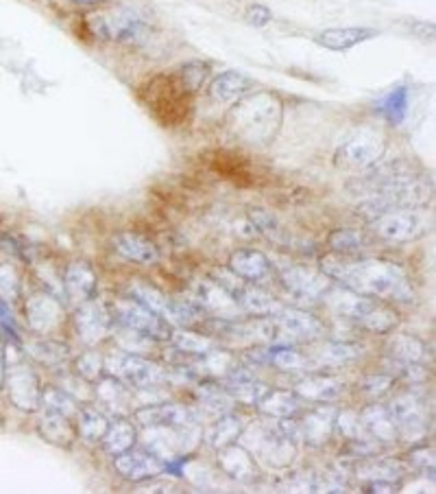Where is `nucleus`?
<instances>
[{
	"label": "nucleus",
	"mask_w": 436,
	"mask_h": 494,
	"mask_svg": "<svg viewBox=\"0 0 436 494\" xmlns=\"http://www.w3.org/2000/svg\"><path fill=\"white\" fill-rule=\"evenodd\" d=\"M321 271L347 289L378 300L411 302L414 297L411 276L392 260L356 258L332 252L321 258Z\"/></svg>",
	"instance_id": "f257e3e1"
},
{
	"label": "nucleus",
	"mask_w": 436,
	"mask_h": 494,
	"mask_svg": "<svg viewBox=\"0 0 436 494\" xmlns=\"http://www.w3.org/2000/svg\"><path fill=\"white\" fill-rule=\"evenodd\" d=\"M283 106L272 92H253L227 114V127L243 143L269 145L282 129Z\"/></svg>",
	"instance_id": "f03ea898"
},
{
	"label": "nucleus",
	"mask_w": 436,
	"mask_h": 494,
	"mask_svg": "<svg viewBox=\"0 0 436 494\" xmlns=\"http://www.w3.org/2000/svg\"><path fill=\"white\" fill-rule=\"evenodd\" d=\"M240 438H243V447L262 464L283 470L292 464L297 455L294 439L299 438V427L292 418H272V422H255L247 431L240 433Z\"/></svg>",
	"instance_id": "7ed1b4c3"
},
{
	"label": "nucleus",
	"mask_w": 436,
	"mask_h": 494,
	"mask_svg": "<svg viewBox=\"0 0 436 494\" xmlns=\"http://www.w3.org/2000/svg\"><path fill=\"white\" fill-rule=\"evenodd\" d=\"M432 180H430L425 173H419L412 180L397 184V187L389 188V191L373 195V197L362 199L358 204L356 215L362 217L364 221L375 219V217L392 213V210H403V208H425L432 199Z\"/></svg>",
	"instance_id": "20e7f679"
},
{
	"label": "nucleus",
	"mask_w": 436,
	"mask_h": 494,
	"mask_svg": "<svg viewBox=\"0 0 436 494\" xmlns=\"http://www.w3.org/2000/svg\"><path fill=\"white\" fill-rule=\"evenodd\" d=\"M87 26L98 40L116 42V45L140 46L149 37V25L131 7H116L112 12L87 15Z\"/></svg>",
	"instance_id": "39448f33"
},
{
	"label": "nucleus",
	"mask_w": 436,
	"mask_h": 494,
	"mask_svg": "<svg viewBox=\"0 0 436 494\" xmlns=\"http://www.w3.org/2000/svg\"><path fill=\"white\" fill-rule=\"evenodd\" d=\"M146 103L164 125H183L193 110V95L183 88L177 75H168L146 86Z\"/></svg>",
	"instance_id": "423d86ee"
},
{
	"label": "nucleus",
	"mask_w": 436,
	"mask_h": 494,
	"mask_svg": "<svg viewBox=\"0 0 436 494\" xmlns=\"http://www.w3.org/2000/svg\"><path fill=\"white\" fill-rule=\"evenodd\" d=\"M369 230L378 241L384 243H412L430 232V219L423 208H403L384 213L369 221Z\"/></svg>",
	"instance_id": "0eeeda50"
},
{
	"label": "nucleus",
	"mask_w": 436,
	"mask_h": 494,
	"mask_svg": "<svg viewBox=\"0 0 436 494\" xmlns=\"http://www.w3.org/2000/svg\"><path fill=\"white\" fill-rule=\"evenodd\" d=\"M419 171L414 169L408 160L403 157H397V160L391 162H375L373 166L364 169L362 176L353 177V180L347 182V191L353 195V197L369 199L373 195H380L389 188L397 187V184H403L412 177H417Z\"/></svg>",
	"instance_id": "6e6552de"
},
{
	"label": "nucleus",
	"mask_w": 436,
	"mask_h": 494,
	"mask_svg": "<svg viewBox=\"0 0 436 494\" xmlns=\"http://www.w3.org/2000/svg\"><path fill=\"white\" fill-rule=\"evenodd\" d=\"M386 151L384 134L373 127L356 129L336 149V165L347 171H364L382 160Z\"/></svg>",
	"instance_id": "1a4fd4ad"
},
{
	"label": "nucleus",
	"mask_w": 436,
	"mask_h": 494,
	"mask_svg": "<svg viewBox=\"0 0 436 494\" xmlns=\"http://www.w3.org/2000/svg\"><path fill=\"white\" fill-rule=\"evenodd\" d=\"M109 313H112L114 324L140 330V333L149 335V338L155 341L171 339L173 326L168 324L162 315L151 311L149 307L134 300V297H120V300H114L112 307H109Z\"/></svg>",
	"instance_id": "9d476101"
},
{
	"label": "nucleus",
	"mask_w": 436,
	"mask_h": 494,
	"mask_svg": "<svg viewBox=\"0 0 436 494\" xmlns=\"http://www.w3.org/2000/svg\"><path fill=\"white\" fill-rule=\"evenodd\" d=\"M5 388L11 405L18 407L20 411L33 414L42 409V385L37 374L26 363L14 361L5 368Z\"/></svg>",
	"instance_id": "9b49d317"
},
{
	"label": "nucleus",
	"mask_w": 436,
	"mask_h": 494,
	"mask_svg": "<svg viewBox=\"0 0 436 494\" xmlns=\"http://www.w3.org/2000/svg\"><path fill=\"white\" fill-rule=\"evenodd\" d=\"M386 407H389L391 416L395 418L400 438L408 439V442H419L425 436V431H428V409H425L421 396L414 392L400 394Z\"/></svg>",
	"instance_id": "f8f14e48"
},
{
	"label": "nucleus",
	"mask_w": 436,
	"mask_h": 494,
	"mask_svg": "<svg viewBox=\"0 0 436 494\" xmlns=\"http://www.w3.org/2000/svg\"><path fill=\"white\" fill-rule=\"evenodd\" d=\"M203 315L216 319H236L243 315V308L238 307V302L233 300V296L227 289H223L221 285L214 280H199L194 282L193 296L188 297Z\"/></svg>",
	"instance_id": "ddd939ff"
},
{
	"label": "nucleus",
	"mask_w": 436,
	"mask_h": 494,
	"mask_svg": "<svg viewBox=\"0 0 436 494\" xmlns=\"http://www.w3.org/2000/svg\"><path fill=\"white\" fill-rule=\"evenodd\" d=\"M114 466H116L118 475L127 481H146L155 479V477L171 472L168 461H164L160 455H155L149 449H129L114 458Z\"/></svg>",
	"instance_id": "4468645a"
},
{
	"label": "nucleus",
	"mask_w": 436,
	"mask_h": 494,
	"mask_svg": "<svg viewBox=\"0 0 436 494\" xmlns=\"http://www.w3.org/2000/svg\"><path fill=\"white\" fill-rule=\"evenodd\" d=\"M25 315L29 328L42 338L57 333L64 324V307L51 291L33 293L25 304Z\"/></svg>",
	"instance_id": "2eb2a0df"
},
{
	"label": "nucleus",
	"mask_w": 436,
	"mask_h": 494,
	"mask_svg": "<svg viewBox=\"0 0 436 494\" xmlns=\"http://www.w3.org/2000/svg\"><path fill=\"white\" fill-rule=\"evenodd\" d=\"M280 280L283 289L299 300H319L323 293L332 287V278L321 269L303 267V265H286L280 269Z\"/></svg>",
	"instance_id": "dca6fc26"
},
{
	"label": "nucleus",
	"mask_w": 436,
	"mask_h": 494,
	"mask_svg": "<svg viewBox=\"0 0 436 494\" xmlns=\"http://www.w3.org/2000/svg\"><path fill=\"white\" fill-rule=\"evenodd\" d=\"M74 328L79 339L90 346L109 338L114 328V318L112 313H109L107 304L94 300L81 302L74 313Z\"/></svg>",
	"instance_id": "f3484780"
},
{
	"label": "nucleus",
	"mask_w": 436,
	"mask_h": 494,
	"mask_svg": "<svg viewBox=\"0 0 436 494\" xmlns=\"http://www.w3.org/2000/svg\"><path fill=\"white\" fill-rule=\"evenodd\" d=\"M135 422L144 428L153 427H193L199 425L201 414L193 407L174 403H153L134 411Z\"/></svg>",
	"instance_id": "a211bd4d"
},
{
	"label": "nucleus",
	"mask_w": 436,
	"mask_h": 494,
	"mask_svg": "<svg viewBox=\"0 0 436 494\" xmlns=\"http://www.w3.org/2000/svg\"><path fill=\"white\" fill-rule=\"evenodd\" d=\"M116 377L131 389H153L168 381V370L140 355H129L120 361Z\"/></svg>",
	"instance_id": "6ab92c4d"
},
{
	"label": "nucleus",
	"mask_w": 436,
	"mask_h": 494,
	"mask_svg": "<svg viewBox=\"0 0 436 494\" xmlns=\"http://www.w3.org/2000/svg\"><path fill=\"white\" fill-rule=\"evenodd\" d=\"M321 300L325 302L327 311H330L332 315L358 324L360 319L367 315L369 308L373 307L378 297L362 296V293L352 291V289H347V287L341 285V287H330V289L321 296Z\"/></svg>",
	"instance_id": "aec40b11"
},
{
	"label": "nucleus",
	"mask_w": 436,
	"mask_h": 494,
	"mask_svg": "<svg viewBox=\"0 0 436 494\" xmlns=\"http://www.w3.org/2000/svg\"><path fill=\"white\" fill-rule=\"evenodd\" d=\"M227 269L232 271V274H236L240 280L258 285V282L271 278L272 263L264 252H260V249L240 247L236 252L229 254Z\"/></svg>",
	"instance_id": "412c9836"
},
{
	"label": "nucleus",
	"mask_w": 436,
	"mask_h": 494,
	"mask_svg": "<svg viewBox=\"0 0 436 494\" xmlns=\"http://www.w3.org/2000/svg\"><path fill=\"white\" fill-rule=\"evenodd\" d=\"M336 414L338 409L330 403H319V407L305 411L303 420L297 422L299 438H303L305 444H310V447H323L327 439L332 438V433H334Z\"/></svg>",
	"instance_id": "4be33fe9"
},
{
	"label": "nucleus",
	"mask_w": 436,
	"mask_h": 494,
	"mask_svg": "<svg viewBox=\"0 0 436 494\" xmlns=\"http://www.w3.org/2000/svg\"><path fill=\"white\" fill-rule=\"evenodd\" d=\"M218 469L232 477L238 483H253L258 479V464L253 455L249 453L243 444H229V447L218 449Z\"/></svg>",
	"instance_id": "5701e85b"
},
{
	"label": "nucleus",
	"mask_w": 436,
	"mask_h": 494,
	"mask_svg": "<svg viewBox=\"0 0 436 494\" xmlns=\"http://www.w3.org/2000/svg\"><path fill=\"white\" fill-rule=\"evenodd\" d=\"M294 392H297L305 403H334L345 392V383L330 374H305L294 383Z\"/></svg>",
	"instance_id": "b1692460"
},
{
	"label": "nucleus",
	"mask_w": 436,
	"mask_h": 494,
	"mask_svg": "<svg viewBox=\"0 0 436 494\" xmlns=\"http://www.w3.org/2000/svg\"><path fill=\"white\" fill-rule=\"evenodd\" d=\"M64 293L68 296V300L73 304L87 302L94 297L98 289V278L94 269L87 263H81V260H74L68 267L64 269Z\"/></svg>",
	"instance_id": "393cba45"
},
{
	"label": "nucleus",
	"mask_w": 436,
	"mask_h": 494,
	"mask_svg": "<svg viewBox=\"0 0 436 494\" xmlns=\"http://www.w3.org/2000/svg\"><path fill=\"white\" fill-rule=\"evenodd\" d=\"M112 247L116 249L123 258L134 260L140 265H155L160 260V249L149 237L140 235V232H118L112 238Z\"/></svg>",
	"instance_id": "a878e982"
},
{
	"label": "nucleus",
	"mask_w": 436,
	"mask_h": 494,
	"mask_svg": "<svg viewBox=\"0 0 436 494\" xmlns=\"http://www.w3.org/2000/svg\"><path fill=\"white\" fill-rule=\"evenodd\" d=\"M360 420H362L364 428L373 439H378L382 444H391L395 439H400V431H397L395 418L391 416L389 407L382 403H371L360 411Z\"/></svg>",
	"instance_id": "bb28decb"
},
{
	"label": "nucleus",
	"mask_w": 436,
	"mask_h": 494,
	"mask_svg": "<svg viewBox=\"0 0 436 494\" xmlns=\"http://www.w3.org/2000/svg\"><path fill=\"white\" fill-rule=\"evenodd\" d=\"M37 431H40V436L46 439V442L62 449L73 447L76 436H79L76 427L73 425V418L57 414V411L51 409H44L40 420H37Z\"/></svg>",
	"instance_id": "cd10ccee"
},
{
	"label": "nucleus",
	"mask_w": 436,
	"mask_h": 494,
	"mask_svg": "<svg viewBox=\"0 0 436 494\" xmlns=\"http://www.w3.org/2000/svg\"><path fill=\"white\" fill-rule=\"evenodd\" d=\"M352 461V472H356L360 479H386V481H400L406 477L408 464L400 459H382L380 455L375 458H362V459H349Z\"/></svg>",
	"instance_id": "c85d7f7f"
},
{
	"label": "nucleus",
	"mask_w": 436,
	"mask_h": 494,
	"mask_svg": "<svg viewBox=\"0 0 436 494\" xmlns=\"http://www.w3.org/2000/svg\"><path fill=\"white\" fill-rule=\"evenodd\" d=\"M305 400L294 389H266L258 400L260 414L266 418H294L303 409Z\"/></svg>",
	"instance_id": "c756f323"
},
{
	"label": "nucleus",
	"mask_w": 436,
	"mask_h": 494,
	"mask_svg": "<svg viewBox=\"0 0 436 494\" xmlns=\"http://www.w3.org/2000/svg\"><path fill=\"white\" fill-rule=\"evenodd\" d=\"M233 300L238 302L243 313H251L255 315V318H266V315H272L283 308V304L277 300L275 296H271L269 291L249 285L240 287V289L233 293Z\"/></svg>",
	"instance_id": "7c9ffc66"
},
{
	"label": "nucleus",
	"mask_w": 436,
	"mask_h": 494,
	"mask_svg": "<svg viewBox=\"0 0 436 494\" xmlns=\"http://www.w3.org/2000/svg\"><path fill=\"white\" fill-rule=\"evenodd\" d=\"M360 355H362V348H360L358 344H349V341H323V344H319L312 350L310 361H312L316 368H336L356 361Z\"/></svg>",
	"instance_id": "2f4dec72"
},
{
	"label": "nucleus",
	"mask_w": 436,
	"mask_h": 494,
	"mask_svg": "<svg viewBox=\"0 0 436 494\" xmlns=\"http://www.w3.org/2000/svg\"><path fill=\"white\" fill-rule=\"evenodd\" d=\"M94 398L103 407H105L107 411H112V414L120 416V414H124V411L129 409L131 388L120 381L118 377L109 374V377H103L101 381H98L96 389H94Z\"/></svg>",
	"instance_id": "473e14b6"
},
{
	"label": "nucleus",
	"mask_w": 436,
	"mask_h": 494,
	"mask_svg": "<svg viewBox=\"0 0 436 494\" xmlns=\"http://www.w3.org/2000/svg\"><path fill=\"white\" fill-rule=\"evenodd\" d=\"M378 35V31L367 29V26H342V29H327L316 37V45L330 48V51H349L356 45L371 40Z\"/></svg>",
	"instance_id": "72a5a7b5"
},
{
	"label": "nucleus",
	"mask_w": 436,
	"mask_h": 494,
	"mask_svg": "<svg viewBox=\"0 0 436 494\" xmlns=\"http://www.w3.org/2000/svg\"><path fill=\"white\" fill-rule=\"evenodd\" d=\"M244 431V422L240 416H233L232 411H225V414L216 416L214 422L205 428L203 438L210 449H223L233 444L240 438V433Z\"/></svg>",
	"instance_id": "f704fd0d"
},
{
	"label": "nucleus",
	"mask_w": 436,
	"mask_h": 494,
	"mask_svg": "<svg viewBox=\"0 0 436 494\" xmlns=\"http://www.w3.org/2000/svg\"><path fill=\"white\" fill-rule=\"evenodd\" d=\"M251 88H253V79L238 70H225L210 84V96L218 103H229L247 95Z\"/></svg>",
	"instance_id": "c9c22d12"
},
{
	"label": "nucleus",
	"mask_w": 436,
	"mask_h": 494,
	"mask_svg": "<svg viewBox=\"0 0 436 494\" xmlns=\"http://www.w3.org/2000/svg\"><path fill=\"white\" fill-rule=\"evenodd\" d=\"M135 442H138V428H135L134 422L124 420V418H116L114 422H109L105 436L101 439L103 449H105V453L112 455V458L134 449Z\"/></svg>",
	"instance_id": "e433bc0d"
},
{
	"label": "nucleus",
	"mask_w": 436,
	"mask_h": 494,
	"mask_svg": "<svg viewBox=\"0 0 436 494\" xmlns=\"http://www.w3.org/2000/svg\"><path fill=\"white\" fill-rule=\"evenodd\" d=\"M386 352L395 361L401 363H423L428 359V346L425 341L414 338L411 333H395L386 341Z\"/></svg>",
	"instance_id": "4c0bfd02"
},
{
	"label": "nucleus",
	"mask_w": 436,
	"mask_h": 494,
	"mask_svg": "<svg viewBox=\"0 0 436 494\" xmlns=\"http://www.w3.org/2000/svg\"><path fill=\"white\" fill-rule=\"evenodd\" d=\"M25 348L26 355H31L33 359L37 363H44V366H62L64 361L70 359V348L62 341H54V339H29L25 341Z\"/></svg>",
	"instance_id": "58836bf2"
},
{
	"label": "nucleus",
	"mask_w": 436,
	"mask_h": 494,
	"mask_svg": "<svg viewBox=\"0 0 436 494\" xmlns=\"http://www.w3.org/2000/svg\"><path fill=\"white\" fill-rule=\"evenodd\" d=\"M358 326H362L364 330L375 335H391L392 330L400 326V313L395 308L384 304L382 300H375L373 307L369 308L367 315L360 319Z\"/></svg>",
	"instance_id": "ea45409f"
},
{
	"label": "nucleus",
	"mask_w": 436,
	"mask_h": 494,
	"mask_svg": "<svg viewBox=\"0 0 436 494\" xmlns=\"http://www.w3.org/2000/svg\"><path fill=\"white\" fill-rule=\"evenodd\" d=\"M74 418L76 433H81V438L87 439V442H101L109 427L107 416L103 411L90 405H79V411H76Z\"/></svg>",
	"instance_id": "a19ab883"
},
{
	"label": "nucleus",
	"mask_w": 436,
	"mask_h": 494,
	"mask_svg": "<svg viewBox=\"0 0 436 494\" xmlns=\"http://www.w3.org/2000/svg\"><path fill=\"white\" fill-rule=\"evenodd\" d=\"M171 344L174 346V350L183 352V355H190V357H203L207 355V352L218 348L214 338L193 333V330H188V328H174L171 333Z\"/></svg>",
	"instance_id": "79ce46f5"
},
{
	"label": "nucleus",
	"mask_w": 436,
	"mask_h": 494,
	"mask_svg": "<svg viewBox=\"0 0 436 494\" xmlns=\"http://www.w3.org/2000/svg\"><path fill=\"white\" fill-rule=\"evenodd\" d=\"M327 246L334 254H345V257H356L362 249L369 247L367 237L358 230H347V227H336L327 235Z\"/></svg>",
	"instance_id": "37998d69"
},
{
	"label": "nucleus",
	"mask_w": 436,
	"mask_h": 494,
	"mask_svg": "<svg viewBox=\"0 0 436 494\" xmlns=\"http://www.w3.org/2000/svg\"><path fill=\"white\" fill-rule=\"evenodd\" d=\"M408 99H411V90H408L406 86H400V88L389 92L384 99L378 101L375 110H378L380 116H384L391 125H401L406 121Z\"/></svg>",
	"instance_id": "c03bdc74"
},
{
	"label": "nucleus",
	"mask_w": 436,
	"mask_h": 494,
	"mask_svg": "<svg viewBox=\"0 0 436 494\" xmlns=\"http://www.w3.org/2000/svg\"><path fill=\"white\" fill-rule=\"evenodd\" d=\"M114 341L120 350L129 352V355H144L149 352L153 346L157 344L155 339L149 338V335L140 333V330L127 328V326H118V328H112Z\"/></svg>",
	"instance_id": "a18cd8bd"
},
{
	"label": "nucleus",
	"mask_w": 436,
	"mask_h": 494,
	"mask_svg": "<svg viewBox=\"0 0 436 494\" xmlns=\"http://www.w3.org/2000/svg\"><path fill=\"white\" fill-rule=\"evenodd\" d=\"M42 407L44 409H51V411H57V414L74 418L76 411H79V400L73 398L68 392H64L62 388H44Z\"/></svg>",
	"instance_id": "49530a36"
},
{
	"label": "nucleus",
	"mask_w": 436,
	"mask_h": 494,
	"mask_svg": "<svg viewBox=\"0 0 436 494\" xmlns=\"http://www.w3.org/2000/svg\"><path fill=\"white\" fill-rule=\"evenodd\" d=\"M249 217V224L253 226V230L258 232V235H264L266 238H272V241H282V226L280 221H277V217L271 213V210L260 208V206H253V208L247 210Z\"/></svg>",
	"instance_id": "de8ad7c7"
},
{
	"label": "nucleus",
	"mask_w": 436,
	"mask_h": 494,
	"mask_svg": "<svg viewBox=\"0 0 436 494\" xmlns=\"http://www.w3.org/2000/svg\"><path fill=\"white\" fill-rule=\"evenodd\" d=\"M334 428H338V431H341V436L347 438V439H369L371 438L367 433V428H364V425H362V420H360L358 411H353V409L338 411Z\"/></svg>",
	"instance_id": "09e8293b"
},
{
	"label": "nucleus",
	"mask_w": 436,
	"mask_h": 494,
	"mask_svg": "<svg viewBox=\"0 0 436 494\" xmlns=\"http://www.w3.org/2000/svg\"><path fill=\"white\" fill-rule=\"evenodd\" d=\"M103 370H105V359H103V355L98 350H87L74 361V372L79 374L81 378H85L87 383L101 378Z\"/></svg>",
	"instance_id": "8fccbe9b"
},
{
	"label": "nucleus",
	"mask_w": 436,
	"mask_h": 494,
	"mask_svg": "<svg viewBox=\"0 0 436 494\" xmlns=\"http://www.w3.org/2000/svg\"><path fill=\"white\" fill-rule=\"evenodd\" d=\"M174 75H177V79L182 81L183 88L188 90L190 95H194V92L203 86L207 75H210V66H207L205 62H188V64H183V66L179 68Z\"/></svg>",
	"instance_id": "3c124183"
},
{
	"label": "nucleus",
	"mask_w": 436,
	"mask_h": 494,
	"mask_svg": "<svg viewBox=\"0 0 436 494\" xmlns=\"http://www.w3.org/2000/svg\"><path fill=\"white\" fill-rule=\"evenodd\" d=\"M0 297L7 302L20 297V274L15 265L9 263V260L0 263Z\"/></svg>",
	"instance_id": "603ef678"
},
{
	"label": "nucleus",
	"mask_w": 436,
	"mask_h": 494,
	"mask_svg": "<svg viewBox=\"0 0 436 494\" xmlns=\"http://www.w3.org/2000/svg\"><path fill=\"white\" fill-rule=\"evenodd\" d=\"M395 385L392 374H371L360 383V392L367 396L369 400H380L382 396H386Z\"/></svg>",
	"instance_id": "864d4df0"
},
{
	"label": "nucleus",
	"mask_w": 436,
	"mask_h": 494,
	"mask_svg": "<svg viewBox=\"0 0 436 494\" xmlns=\"http://www.w3.org/2000/svg\"><path fill=\"white\" fill-rule=\"evenodd\" d=\"M345 486V477L338 470H323L314 475V492H342Z\"/></svg>",
	"instance_id": "5fc2aeb1"
},
{
	"label": "nucleus",
	"mask_w": 436,
	"mask_h": 494,
	"mask_svg": "<svg viewBox=\"0 0 436 494\" xmlns=\"http://www.w3.org/2000/svg\"><path fill=\"white\" fill-rule=\"evenodd\" d=\"M0 330H3V333L7 335L9 341H15V344H22L18 322H15L14 311H11L9 302L3 300V297H0Z\"/></svg>",
	"instance_id": "6e6d98bb"
},
{
	"label": "nucleus",
	"mask_w": 436,
	"mask_h": 494,
	"mask_svg": "<svg viewBox=\"0 0 436 494\" xmlns=\"http://www.w3.org/2000/svg\"><path fill=\"white\" fill-rule=\"evenodd\" d=\"M62 389L73 396V398L79 400V403H84V400L87 398H94V392L87 388V381L85 378H81L79 374H76V377H65L62 381Z\"/></svg>",
	"instance_id": "4d7b16f0"
},
{
	"label": "nucleus",
	"mask_w": 436,
	"mask_h": 494,
	"mask_svg": "<svg viewBox=\"0 0 436 494\" xmlns=\"http://www.w3.org/2000/svg\"><path fill=\"white\" fill-rule=\"evenodd\" d=\"M411 466L414 469L423 470V472H434V455L432 449L421 447V449H412L411 450Z\"/></svg>",
	"instance_id": "13d9d810"
},
{
	"label": "nucleus",
	"mask_w": 436,
	"mask_h": 494,
	"mask_svg": "<svg viewBox=\"0 0 436 494\" xmlns=\"http://www.w3.org/2000/svg\"><path fill=\"white\" fill-rule=\"evenodd\" d=\"M247 23L253 26H264L271 23V12L264 7V5H253V7H249L247 12Z\"/></svg>",
	"instance_id": "bf43d9fd"
},
{
	"label": "nucleus",
	"mask_w": 436,
	"mask_h": 494,
	"mask_svg": "<svg viewBox=\"0 0 436 494\" xmlns=\"http://www.w3.org/2000/svg\"><path fill=\"white\" fill-rule=\"evenodd\" d=\"M400 481H386V479H371L364 481L362 492H400Z\"/></svg>",
	"instance_id": "052dcab7"
},
{
	"label": "nucleus",
	"mask_w": 436,
	"mask_h": 494,
	"mask_svg": "<svg viewBox=\"0 0 436 494\" xmlns=\"http://www.w3.org/2000/svg\"><path fill=\"white\" fill-rule=\"evenodd\" d=\"M70 3L81 5V7H94V5H103L107 3V0H70Z\"/></svg>",
	"instance_id": "680f3d73"
}]
</instances>
